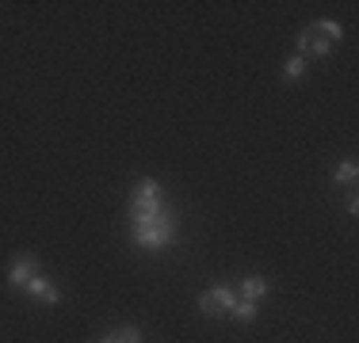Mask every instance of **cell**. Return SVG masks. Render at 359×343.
I'll list each match as a JSON object with an SVG mask.
<instances>
[{
  "mask_svg": "<svg viewBox=\"0 0 359 343\" xmlns=\"http://www.w3.org/2000/svg\"><path fill=\"white\" fill-rule=\"evenodd\" d=\"M134 241L142 248H165V244L176 241V222L168 210L161 214H149V218H134Z\"/></svg>",
  "mask_w": 359,
  "mask_h": 343,
  "instance_id": "cell-1",
  "label": "cell"
},
{
  "mask_svg": "<svg viewBox=\"0 0 359 343\" xmlns=\"http://www.w3.org/2000/svg\"><path fill=\"white\" fill-rule=\"evenodd\" d=\"M134 218H149V214H161V187L153 179H142L134 191V206H130Z\"/></svg>",
  "mask_w": 359,
  "mask_h": 343,
  "instance_id": "cell-2",
  "label": "cell"
},
{
  "mask_svg": "<svg viewBox=\"0 0 359 343\" xmlns=\"http://www.w3.org/2000/svg\"><path fill=\"white\" fill-rule=\"evenodd\" d=\"M233 305H237V301H233V294L230 290H207L199 298V309L207 317H218V313H233Z\"/></svg>",
  "mask_w": 359,
  "mask_h": 343,
  "instance_id": "cell-3",
  "label": "cell"
},
{
  "mask_svg": "<svg viewBox=\"0 0 359 343\" xmlns=\"http://www.w3.org/2000/svg\"><path fill=\"white\" fill-rule=\"evenodd\" d=\"M31 279H35V259H31V256H20V259L12 264V286H15V290H23Z\"/></svg>",
  "mask_w": 359,
  "mask_h": 343,
  "instance_id": "cell-4",
  "label": "cell"
},
{
  "mask_svg": "<svg viewBox=\"0 0 359 343\" xmlns=\"http://www.w3.org/2000/svg\"><path fill=\"white\" fill-rule=\"evenodd\" d=\"M298 50L302 54H317V57H321V54H329L332 50V43H329V38H321V35H317V31H306V35H302L298 38Z\"/></svg>",
  "mask_w": 359,
  "mask_h": 343,
  "instance_id": "cell-5",
  "label": "cell"
},
{
  "mask_svg": "<svg viewBox=\"0 0 359 343\" xmlns=\"http://www.w3.org/2000/svg\"><path fill=\"white\" fill-rule=\"evenodd\" d=\"M23 290H27V294H38V298H43V301H50V305H54V301H61V294L54 290V286L46 282L43 275H35V279H31L27 286H23Z\"/></svg>",
  "mask_w": 359,
  "mask_h": 343,
  "instance_id": "cell-6",
  "label": "cell"
},
{
  "mask_svg": "<svg viewBox=\"0 0 359 343\" xmlns=\"http://www.w3.org/2000/svg\"><path fill=\"white\" fill-rule=\"evenodd\" d=\"M264 290H268V282H264V279H244V301L264 298Z\"/></svg>",
  "mask_w": 359,
  "mask_h": 343,
  "instance_id": "cell-7",
  "label": "cell"
},
{
  "mask_svg": "<svg viewBox=\"0 0 359 343\" xmlns=\"http://www.w3.org/2000/svg\"><path fill=\"white\" fill-rule=\"evenodd\" d=\"M233 317H237V321H256V301H241V305H233Z\"/></svg>",
  "mask_w": 359,
  "mask_h": 343,
  "instance_id": "cell-8",
  "label": "cell"
},
{
  "mask_svg": "<svg viewBox=\"0 0 359 343\" xmlns=\"http://www.w3.org/2000/svg\"><path fill=\"white\" fill-rule=\"evenodd\" d=\"M314 31H317V35H329V43H332V38H340V23H332V20L314 23Z\"/></svg>",
  "mask_w": 359,
  "mask_h": 343,
  "instance_id": "cell-9",
  "label": "cell"
},
{
  "mask_svg": "<svg viewBox=\"0 0 359 343\" xmlns=\"http://www.w3.org/2000/svg\"><path fill=\"white\" fill-rule=\"evenodd\" d=\"M337 183H356V165H352V160L337 168Z\"/></svg>",
  "mask_w": 359,
  "mask_h": 343,
  "instance_id": "cell-10",
  "label": "cell"
},
{
  "mask_svg": "<svg viewBox=\"0 0 359 343\" xmlns=\"http://www.w3.org/2000/svg\"><path fill=\"white\" fill-rule=\"evenodd\" d=\"M115 340H119V343H142L138 328H122V332H115Z\"/></svg>",
  "mask_w": 359,
  "mask_h": 343,
  "instance_id": "cell-11",
  "label": "cell"
},
{
  "mask_svg": "<svg viewBox=\"0 0 359 343\" xmlns=\"http://www.w3.org/2000/svg\"><path fill=\"white\" fill-rule=\"evenodd\" d=\"M302 69H306L302 57H291V61H287V77H302Z\"/></svg>",
  "mask_w": 359,
  "mask_h": 343,
  "instance_id": "cell-12",
  "label": "cell"
},
{
  "mask_svg": "<svg viewBox=\"0 0 359 343\" xmlns=\"http://www.w3.org/2000/svg\"><path fill=\"white\" fill-rule=\"evenodd\" d=\"M100 343H119V340H115V336H108V340H100Z\"/></svg>",
  "mask_w": 359,
  "mask_h": 343,
  "instance_id": "cell-13",
  "label": "cell"
}]
</instances>
